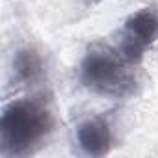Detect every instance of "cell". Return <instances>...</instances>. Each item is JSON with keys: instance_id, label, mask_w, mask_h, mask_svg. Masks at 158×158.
<instances>
[{"instance_id": "4", "label": "cell", "mask_w": 158, "mask_h": 158, "mask_svg": "<svg viewBox=\"0 0 158 158\" xmlns=\"http://www.w3.org/2000/svg\"><path fill=\"white\" fill-rule=\"evenodd\" d=\"M78 143L89 156H102L110 151L112 132L102 119H89L78 127Z\"/></svg>"}, {"instance_id": "3", "label": "cell", "mask_w": 158, "mask_h": 158, "mask_svg": "<svg viewBox=\"0 0 158 158\" xmlns=\"http://www.w3.org/2000/svg\"><path fill=\"white\" fill-rule=\"evenodd\" d=\"M158 39V11L145 8L130 15L119 34L117 50L130 61L141 60L143 52Z\"/></svg>"}, {"instance_id": "2", "label": "cell", "mask_w": 158, "mask_h": 158, "mask_svg": "<svg viewBox=\"0 0 158 158\" xmlns=\"http://www.w3.org/2000/svg\"><path fill=\"white\" fill-rule=\"evenodd\" d=\"M128 63L117 48H91L80 67L82 84L104 97H128L136 86V76Z\"/></svg>"}, {"instance_id": "5", "label": "cell", "mask_w": 158, "mask_h": 158, "mask_svg": "<svg viewBox=\"0 0 158 158\" xmlns=\"http://www.w3.org/2000/svg\"><path fill=\"white\" fill-rule=\"evenodd\" d=\"M15 73L23 82H32L41 74V60L34 50H23L15 60Z\"/></svg>"}, {"instance_id": "1", "label": "cell", "mask_w": 158, "mask_h": 158, "mask_svg": "<svg viewBox=\"0 0 158 158\" xmlns=\"http://www.w3.org/2000/svg\"><path fill=\"white\" fill-rule=\"evenodd\" d=\"M52 128L50 112L39 101H17L4 108L0 132L4 154L23 156L32 152Z\"/></svg>"}]
</instances>
